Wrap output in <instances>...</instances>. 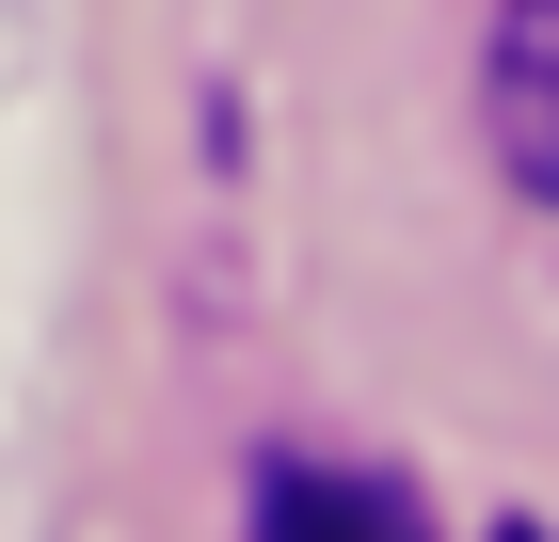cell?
<instances>
[{
	"label": "cell",
	"mask_w": 559,
	"mask_h": 542,
	"mask_svg": "<svg viewBox=\"0 0 559 542\" xmlns=\"http://www.w3.org/2000/svg\"><path fill=\"white\" fill-rule=\"evenodd\" d=\"M479 128H496V160L559 208V0H512V16H496V48H479Z\"/></svg>",
	"instance_id": "1"
},
{
	"label": "cell",
	"mask_w": 559,
	"mask_h": 542,
	"mask_svg": "<svg viewBox=\"0 0 559 542\" xmlns=\"http://www.w3.org/2000/svg\"><path fill=\"white\" fill-rule=\"evenodd\" d=\"M257 542H431V527H416V495L352 479V462H272L257 479Z\"/></svg>",
	"instance_id": "2"
},
{
	"label": "cell",
	"mask_w": 559,
	"mask_h": 542,
	"mask_svg": "<svg viewBox=\"0 0 559 542\" xmlns=\"http://www.w3.org/2000/svg\"><path fill=\"white\" fill-rule=\"evenodd\" d=\"M496 542H544V527H496Z\"/></svg>",
	"instance_id": "3"
}]
</instances>
